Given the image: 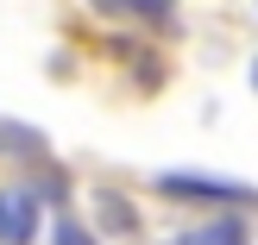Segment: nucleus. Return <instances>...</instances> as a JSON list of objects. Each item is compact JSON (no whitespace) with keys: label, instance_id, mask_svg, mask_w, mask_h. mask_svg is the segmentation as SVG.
<instances>
[{"label":"nucleus","instance_id":"obj_1","mask_svg":"<svg viewBox=\"0 0 258 245\" xmlns=\"http://www.w3.org/2000/svg\"><path fill=\"white\" fill-rule=\"evenodd\" d=\"M158 189L164 195H189V201H258L246 183H227V176H202V170H164L158 176Z\"/></svg>","mask_w":258,"mask_h":245},{"label":"nucleus","instance_id":"obj_2","mask_svg":"<svg viewBox=\"0 0 258 245\" xmlns=\"http://www.w3.org/2000/svg\"><path fill=\"white\" fill-rule=\"evenodd\" d=\"M44 233V208L32 189H0V245H32Z\"/></svg>","mask_w":258,"mask_h":245},{"label":"nucleus","instance_id":"obj_3","mask_svg":"<svg viewBox=\"0 0 258 245\" xmlns=\"http://www.w3.org/2000/svg\"><path fill=\"white\" fill-rule=\"evenodd\" d=\"M183 245H246V220H208V226H196V233H183Z\"/></svg>","mask_w":258,"mask_h":245},{"label":"nucleus","instance_id":"obj_4","mask_svg":"<svg viewBox=\"0 0 258 245\" xmlns=\"http://www.w3.org/2000/svg\"><path fill=\"white\" fill-rule=\"evenodd\" d=\"M95 208H101V220H107V226H126V233H139V214L126 208L113 189H101V195H95Z\"/></svg>","mask_w":258,"mask_h":245},{"label":"nucleus","instance_id":"obj_5","mask_svg":"<svg viewBox=\"0 0 258 245\" xmlns=\"http://www.w3.org/2000/svg\"><path fill=\"white\" fill-rule=\"evenodd\" d=\"M57 245H95V233L82 220H57Z\"/></svg>","mask_w":258,"mask_h":245},{"label":"nucleus","instance_id":"obj_6","mask_svg":"<svg viewBox=\"0 0 258 245\" xmlns=\"http://www.w3.org/2000/svg\"><path fill=\"white\" fill-rule=\"evenodd\" d=\"M252 82H258V63H252Z\"/></svg>","mask_w":258,"mask_h":245}]
</instances>
